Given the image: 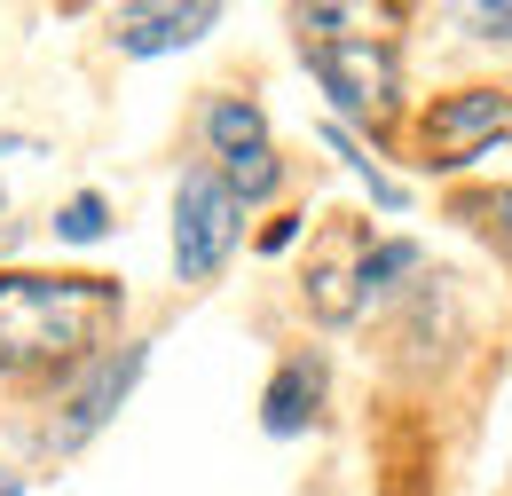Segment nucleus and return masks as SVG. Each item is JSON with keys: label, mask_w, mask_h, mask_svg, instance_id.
I'll list each match as a JSON object with an SVG mask.
<instances>
[{"label": "nucleus", "mask_w": 512, "mask_h": 496, "mask_svg": "<svg viewBox=\"0 0 512 496\" xmlns=\"http://www.w3.org/2000/svg\"><path fill=\"white\" fill-rule=\"evenodd\" d=\"M426 166H481V158H512V95L497 87H465L418 119Z\"/></svg>", "instance_id": "nucleus-4"}, {"label": "nucleus", "mask_w": 512, "mask_h": 496, "mask_svg": "<svg viewBox=\"0 0 512 496\" xmlns=\"http://www.w3.org/2000/svg\"><path fill=\"white\" fill-rule=\"evenodd\" d=\"M119 284L111 276H0V371H40V363H71L79 347H95L119 323Z\"/></svg>", "instance_id": "nucleus-1"}, {"label": "nucleus", "mask_w": 512, "mask_h": 496, "mask_svg": "<svg viewBox=\"0 0 512 496\" xmlns=\"http://www.w3.org/2000/svg\"><path fill=\"white\" fill-rule=\"evenodd\" d=\"M410 268H418V245H410V237L371 245L363 252V300H371V292H394V276H410Z\"/></svg>", "instance_id": "nucleus-12"}, {"label": "nucleus", "mask_w": 512, "mask_h": 496, "mask_svg": "<svg viewBox=\"0 0 512 496\" xmlns=\"http://www.w3.org/2000/svg\"><path fill=\"white\" fill-rule=\"evenodd\" d=\"M300 56L316 71V87L339 103V119H363L379 126L394 111V48H386L379 32H323V40H300Z\"/></svg>", "instance_id": "nucleus-2"}, {"label": "nucleus", "mask_w": 512, "mask_h": 496, "mask_svg": "<svg viewBox=\"0 0 512 496\" xmlns=\"http://www.w3.org/2000/svg\"><path fill=\"white\" fill-rule=\"evenodd\" d=\"M276 182H284V166H276V150H268V142H260V150H237V158H221V189H229L237 205L268 197Z\"/></svg>", "instance_id": "nucleus-10"}, {"label": "nucleus", "mask_w": 512, "mask_h": 496, "mask_svg": "<svg viewBox=\"0 0 512 496\" xmlns=\"http://www.w3.org/2000/svg\"><path fill=\"white\" fill-rule=\"evenodd\" d=\"M497 221H505V237H512V197H505V205H497Z\"/></svg>", "instance_id": "nucleus-16"}, {"label": "nucleus", "mask_w": 512, "mask_h": 496, "mask_svg": "<svg viewBox=\"0 0 512 496\" xmlns=\"http://www.w3.org/2000/svg\"><path fill=\"white\" fill-rule=\"evenodd\" d=\"M0 496H24V481H16V473H0Z\"/></svg>", "instance_id": "nucleus-15"}, {"label": "nucleus", "mask_w": 512, "mask_h": 496, "mask_svg": "<svg viewBox=\"0 0 512 496\" xmlns=\"http://www.w3.org/2000/svg\"><path fill=\"white\" fill-rule=\"evenodd\" d=\"M465 24H473L481 40H512V8H497V0H481V8L465 16Z\"/></svg>", "instance_id": "nucleus-14"}, {"label": "nucleus", "mask_w": 512, "mask_h": 496, "mask_svg": "<svg viewBox=\"0 0 512 496\" xmlns=\"http://www.w3.org/2000/svg\"><path fill=\"white\" fill-rule=\"evenodd\" d=\"M213 24H221V8H205V0H190V8H127L119 48L127 56H174V48H197Z\"/></svg>", "instance_id": "nucleus-7"}, {"label": "nucleus", "mask_w": 512, "mask_h": 496, "mask_svg": "<svg viewBox=\"0 0 512 496\" xmlns=\"http://www.w3.org/2000/svg\"><path fill=\"white\" fill-rule=\"evenodd\" d=\"M142 371H150V347H142V339L111 347V355H103V363H95V371H87V378L64 394V410H56V426H48V449H56V457L87 449V441H95L111 418H119V402L142 386Z\"/></svg>", "instance_id": "nucleus-5"}, {"label": "nucleus", "mask_w": 512, "mask_h": 496, "mask_svg": "<svg viewBox=\"0 0 512 496\" xmlns=\"http://www.w3.org/2000/svg\"><path fill=\"white\" fill-rule=\"evenodd\" d=\"M237 237H245V205L221 189L213 166H190L182 189H174V268H182V284L221 276V260L237 252Z\"/></svg>", "instance_id": "nucleus-3"}, {"label": "nucleus", "mask_w": 512, "mask_h": 496, "mask_svg": "<svg viewBox=\"0 0 512 496\" xmlns=\"http://www.w3.org/2000/svg\"><path fill=\"white\" fill-rule=\"evenodd\" d=\"M363 252H371L363 229H331L316 245V260H308V308L323 323H347V315L363 308Z\"/></svg>", "instance_id": "nucleus-6"}, {"label": "nucleus", "mask_w": 512, "mask_h": 496, "mask_svg": "<svg viewBox=\"0 0 512 496\" xmlns=\"http://www.w3.org/2000/svg\"><path fill=\"white\" fill-rule=\"evenodd\" d=\"M205 142H213L221 158H237V150H260L268 134H260V111L245 103V95H221V103L205 111Z\"/></svg>", "instance_id": "nucleus-9"}, {"label": "nucleus", "mask_w": 512, "mask_h": 496, "mask_svg": "<svg viewBox=\"0 0 512 496\" xmlns=\"http://www.w3.org/2000/svg\"><path fill=\"white\" fill-rule=\"evenodd\" d=\"M316 402H323V355H292L284 371L268 378V394H260V426L276 441H292V434H308Z\"/></svg>", "instance_id": "nucleus-8"}, {"label": "nucleus", "mask_w": 512, "mask_h": 496, "mask_svg": "<svg viewBox=\"0 0 512 496\" xmlns=\"http://www.w3.org/2000/svg\"><path fill=\"white\" fill-rule=\"evenodd\" d=\"M56 237H64V245H95V237H111V205H103L95 189H79L64 213H56Z\"/></svg>", "instance_id": "nucleus-11"}, {"label": "nucleus", "mask_w": 512, "mask_h": 496, "mask_svg": "<svg viewBox=\"0 0 512 496\" xmlns=\"http://www.w3.org/2000/svg\"><path fill=\"white\" fill-rule=\"evenodd\" d=\"M323 142H331V150H339V158H347V166H355V174H363V182H371V197H379L386 213H402V205H410V189L394 182V174H379V166H371V158H363V150H355V142H347V134H339V126H323Z\"/></svg>", "instance_id": "nucleus-13"}]
</instances>
